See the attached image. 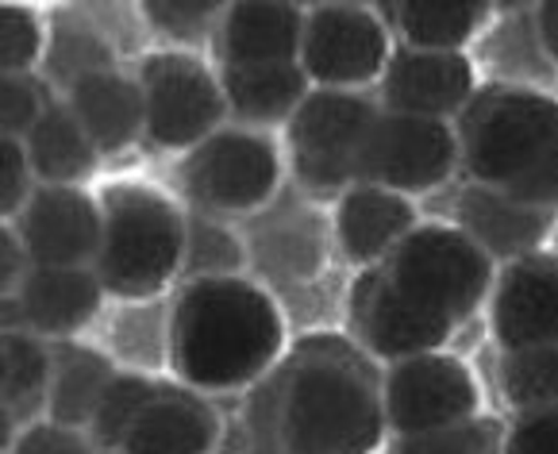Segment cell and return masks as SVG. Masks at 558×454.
Returning <instances> with one entry per match:
<instances>
[{
    "mask_svg": "<svg viewBox=\"0 0 558 454\" xmlns=\"http://www.w3.org/2000/svg\"><path fill=\"white\" fill-rule=\"evenodd\" d=\"M381 378L359 343L316 339L251 389V454H378Z\"/></svg>",
    "mask_w": 558,
    "mask_h": 454,
    "instance_id": "cell-1",
    "label": "cell"
},
{
    "mask_svg": "<svg viewBox=\"0 0 558 454\" xmlns=\"http://www.w3.org/2000/svg\"><path fill=\"white\" fill-rule=\"evenodd\" d=\"M289 355L286 312L255 278L181 281L170 300V373L193 393H243Z\"/></svg>",
    "mask_w": 558,
    "mask_h": 454,
    "instance_id": "cell-2",
    "label": "cell"
},
{
    "mask_svg": "<svg viewBox=\"0 0 558 454\" xmlns=\"http://www.w3.org/2000/svg\"><path fill=\"white\" fill-rule=\"evenodd\" d=\"M470 182L558 212V100L527 85L477 89L454 124Z\"/></svg>",
    "mask_w": 558,
    "mask_h": 454,
    "instance_id": "cell-3",
    "label": "cell"
},
{
    "mask_svg": "<svg viewBox=\"0 0 558 454\" xmlns=\"http://www.w3.org/2000/svg\"><path fill=\"white\" fill-rule=\"evenodd\" d=\"M105 240L93 262L108 300H158L185 273L190 208L143 182H116L97 193Z\"/></svg>",
    "mask_w": 558,
    "mask_h": 454,
    "instance_id": "cell-4",
    "label": "cell"
},
{
    "mask_svg": "<svg viewBox=\"0 0 558 454\" xmlns=\"http://www.w3.org/2000/svg\"><path fill=\"white\" fill-rule=\"evenodd\" d=\"M378 116L381 100L369 93L313 89L286 127V162L301 197L336 205L351 185H359L362 147Z\"/></svg>",
    "mask_w": 558,
    "mask_h": 454,
    "instance_id": "cell-5",
    "label": "cell"
},
{
    "mask_svg": "<svg viewBox=\"0 0 558 454\" xmlns=\"http://www.w3.org/2000/svg\"><path fill=\"white\" fill-rule=\"evenodd\" d=\"M381 273L412 305L462 323L482 305H489L497 262L454 223H420L381 262Z\"/></svg>",
    "mask_w": 558,
    "mask_h": 454,
    "instance_id": "cell-6",
    "label": "cell"
},
{
    "mask_svg": "<svg viewBox=\"0 0 558 454\" xmlns=\"http://www.w3.org/2000/svg\"><path fill=\"white\" fill-rule=\"evenodd\" d=\"M286 155L270 132L228 124L181 162V193L197 212L255 216L281 193Z\"/></svg>",
    "mask_w": 558,
    "mask_h": 454,
    "instance_id": "cell-7",
    "label": "cell"
},
{
    "mask_svg": "<svg viewBox=\"0 0 558 454\" xmlns=\"http://www.w3.org/2000/svg\"><path fill=\"white\" fill-rule=\"evenodd\" d=\"M147 139L170 155H190L231 124L223 77L201 50L162 47L140 62Z\"/></svg>",
    "mask_w": 558,
    "mask_h": 454,
    "instance_id": "cell-8",
    "label": "cell"
},
{
    "mask_svg": "<svg viewBox=\"0 0 558 454\" xmlns=\"http://www.w3.org/2000/svg\"><path fill=\"white\" fill-rule=\"evenodd\" d=\"M393 32L366 4H316L304 16L301 70L313 89L366 93L393 62Z\"/></svg>",
    "mask_w": 558,
    "mask_h": 454,
    "instance_id": "cell-9",
    "label": "cell"
},
{
    "mask_svg": "<svg viewBox=\"0 0 558 454\" xmlns=\"http://www.w3.org/2000/svg\"><path fill=\"white\" fill-rule=\"evenodd\" d=\"M381 405L393 439L427 435L454 424L477 420L482 389L462 358L447 351L389 363L381 373Z\"/></svg>",
    "mask_w": 558,
    "mask_h": 454,
    "instance_id": "cell-10",
    "label": "cell"
},
{
    "mask_svg": "<svg viewBox=\"0 0 558 454\" xmlns=\"http://www.w3.org/2000/svg\"><path fill=\"white\" fill-rule=\"evenodd\" d=\"M454 165H462V150L451 120L404 116L381 108L378 124L369 127L362 147L359 182L416 197L451 182Z\"/></svg>",
    "mask_w": 558,
    "mask_h": 454,
    "instance_id": "cell-11",
    "label": "cell"
},
{
    "mask_svg": "<svg viewBox=\"0 0 558 454\" xmlns=\"http://www.w3.org/2000/svg\"><path fill=\"white\" fill-rule=\"evenodd\" d=\"M347 308H351L359 347L369 358H381L386 366L444 351L451 343L454 328H459L447 316L427 312V308L412 305L409 297H401L393 290V281L381 273V266L362 273L359 285L351 290Z\"/></svg>",
    "mask_w": 558,
    "mask_h": 454,
    "instance_id": "cell-12",
    "label": "cell"
},
{
    "mask_svg": "<svg viewBox=\"0 0 558 454\" xmlns=\"http://www.w3.org/2000/svg\"><path fill=\"white\" fill-rule=\"evenodd\" d=\"M105 300L108 293L93 266H35L24 285L4 297V328L66 343L97 323Z\"/></svg>",
    "mask_w": 558,
    "mask_h": 454,
    "instance_id": "cell-13",
    "label": "cell"
},
{
    "mask_svg": "<svg viewBox=\"0 0 558 454\" xmlns=\"http://www.w3.org/2000/svg\"><path fill=\"white\" fill-rule=\"evenodd\" d=\"M35 266H93L105 240L100 197L82 185H39L12 220Z\"/></svg>",
    "mask_w": 558,
    "mask_h": 454,
    "instance_id": "cell-14",
    "label": "cell"
},
{
    "mask_svg": "<svg viewBox=\"0 0 558 454\" xmlns=\"http://www.w3.org/2000/svg\"><path fill=\"white\" fill-rule=\"evenodd\" d=\"M485 308L501 351L558 343V255L535 250L501 266Z\"/></svg>",
    "mask_w": 558,
    "mask_h": 454,
    "instance_id": "cell-15",
    "label": "cell"
},
{
    "mask_svg": "<svg viewBox=\"0 0 558 454\" xmlns=\"http://www.w3.org/2000/svg\"><path fill=\"white\" fill-rule=\"evenodd\" d=\"M477 97V74L470 54L454 50H412L397 47L378 100L386 112L427 120H459Z\"/></svg>",
    "mask_w": 558,
    "mask_h": 454,
    "instance_id": "cell-16",
    "label": "cell"
},
{
    "mask_svg": "<svg viewBox=\"0 0 558 454\" xmlns=\"http://www.w3.org/2000/svg\"><path fill=\"white\" fill-rule=\"evenodd\" d=\"M420 228V216L412 197H401L381 185L359 182L331 205V240L354 270L381 266L412 232Z\"/></svg>",
    "mask_w": 558,
    "mask_h": 454,
    "instance_id": "cell-17",
    "label": "cell"
},
{
    "mask_svg": "<svg viewBox=\"0 0 558 454\" xmlns=\"http://www.w3.org/2000/svg\"><path fill=\"white\" fill-rule=\"evenodd\" d=\"M558 212L524 205L517 197L470 182L454 200V228L466 232L497 266H509L543 250V243L555 235Z\"/></svg>",
    "mask_w": 558,
    "mask_h": 454,
    "instance_id": "cell-18",
    "label": "cell"
},
{
    "mask_svg": "<svg viewBox=\"0 0 558 454\" xmlns=\"http://www.w3.org/2000/svg\"><path fill=\"white\" fill-rule=\"evenodd\" d=\"M304 16H308V9L281 4V0H239V4H228L220 32L213 39L220 70L301 62Z\"/></svg>",
    "mask_w": 558,
    "mask_h": 454,
    "instance_id": "cell-19",
    "label": "cell"
},
{
    "mask_svg": "<svg viewBox=\"0 0 558 454\" xmlns=\"http://www.w3.org/2000/svg\"><path fill=\"white\" fill-rule=\"evenodd\" d=\"M223 439V420L205 393L162 381L158 396L143 408L120 454H213Z\"/></svg>",
    "mask_w": 558,
    "mask_h": 454,
    "instance_id": "cell-20",
    "label": "cell"
},
{
    "mask_svg": "<svg viewBox=\"0 0 558 454\" xmlns=\"http://www.w3.org/2000/svg\"><path fill=\"white\" fill-rule=\"evenodd\" d=\"M62 100L105 158L123 155L140 139H147V105H143V85L135 74L105 70V74L77 82Z\"/></svg>",
    "mask_w": 558,
    "mask_h": 454,
    "instance_id": "cell-21",
    "label": "cell"
},
{
    "mask_svg": "<svg viewBox=\"0 0 558 454\" xmlns=\"http://www.w3.org/2000/svg\"><path fill=\"white\" fill-rule=\"evenodd\" d=\"M328 247H336L331 223H324L313 208H286L281 216H266L263 208V220L246 243L251 262H258V270L281 285L313 281L320 273Z\"/></svg>",
    "mask_w": 558,
    "mask_h": 454,
    "instance_id": "cell-22",
    "label": "cell"
},
{
    "mask_svg": "<svg viewBox=\"0 0 558 454\" xmlns=\"http://www.w3.org/2000/svg\"><path fill=\"white\" fill-rule=\"evenodd\" d=\"M223 97H228L231 124L255 127V132H278L289 127L301 105L313 97V82L301 62H278V66H228L220 70Z\"/></svg>",
    "mask_w": 558,
    "mask_h": 454,
    "instance_id": "cell-23",
    "label": "cell"
},
{
    "mask_svg": "<svg viewBox=\"0 0 558 454\" xmlns=\"http://www.w3.org/2000/svg\"><path fill=\"white\" fill-rule=\"evenodd\" d=\"M50 366L54 351L32 331L4 328L0 335V416H4V451L32 424L47 420Z\"/></svg>",
    "mask_w": 558,
    "mask_h": 454,
    "instance_id": "cell-24",
    "label": "cell"
},
{
    "mask_svg": "<svg viewBox=\"0 0 558 454\" xmlns=\"http://www.w3.org/2000/svg\"><path fill=\"white\" fill-rule=\"evenodd\" d=\"M50 351H54V366H50L47 420L89 431L93 413H97L105 389L116 381L120 366L108 358L105 347H82L74 339L50 343Z\"/></svg>",
    "mask_w": 558,
    "mask_h": 454,
    "instance_id": "cell-25",
    "label": "cell"
},
{
    "mask_svg": "<svg viewBox=\"0 0 558 454\" xmlns=\"http://www.w3.org/2000/svg\"><path fill=\"white\" fill-rule=\"evenodd\" d=\"M24 150L32 158V170L39 177V185H89V177L100 170V150L93 147V139L85 135V127L77 124V116L70 112V105L62 97L50 105V112L39 124L27 132Z\"/></svg>",
    "mask_w": 558,
    "mask_h": 454,
    "instance_id": "cell-26",
    "label": "cell"
},
{
    "mask_svg": "<svg viewBox=\"0 0 558 454\" xmlns=\"http://www.w3.org/2000/svg\"><path fill=\"white\" fill-rule=\"evenodd\" d=\"M386 9V24L389 32L401 35V47L454 50V54H466L474 35L493 16V4L482 0H401Z\"/></svg>",
    "mask_w": 558,
    "mask_h": 454,
    "instance_id": "cell-27",
    "label": "cell"
},
{
    "mask_svg": "<svg viewBox=\"0 0 558 454\" xmlns=\"http://www.w3.org/2000/svg\"><path fill=\"white\" fill-rule=\"evenodd\" d=\"M105 70H116V50L108 35L85 12H62V16L50 20L47 59L39 66L50 89L66 97L77 82L105 74Z\"/></svg>",
    "mask_w": 558,
    "mask_h": 454,
    "instance_id": "cell-28",
    "label": "cell"
},
{
    "mask_svg": "<svg viewBox=\"0 0 558 454\" xmlns=\"http://www.w3.org/2000/svg\"><path fill=\"white\" fill-rule=\"evenodd\" d=\"M108 358L120 370L150 373L170 370V300H120V316L108 328Z\"/></svg>",
    "mask_w": 558,
    "mask_h": 454,
    "instance_id": "cell-29",
    "label": "cell"
},
{
    "mask_svg": "<svg viewBox=\"0 0 558 454\" xmlns=\"http://www.w3.org/2000/svg\"><path fill=\"white\" fill-rule=\"evenodd\" d=\"M251 250L246 240L228 228L223 216H208L190 208V235H185V273L181 281L205 278H246Z\"/></svg>",
    "mask_w": 558,
    "mask_h": 454,
    "instance_id": "cell-30",
    "label": "cell"
},
{
    "mask_svg": "<svg viewBox=\"0 0 558 454\" xmlns=\"http://www.w3.org/2000/svg\"><path fill=\"white\" fill-rule=\"evenodd\" d=\"M158 389H162V378H150V373H135V370L116 373V381L105 389L89 424V439L97 443L100 454H120L123 439L132 435L135 420H140L143 408L158 396Z\"/></svg>",
    "mask_w": 558,
    "mask_h": 454,
    "instance_id": "cell-31",
    "label": "cell"
},
{
    "mask_svg": "<svg viewBox=\"0 0 558 454\" xmlns=\"http://www.w3.org/2000/svg\"><path fill=\"white\" fill-rule=\"evenodd\" d=\"M501 393L520 413H539V408H558V343L550 347H524L501 351Z\"/></svg>",
    "mask_w": 558,
    "mask_h": 454,
    "instance_id": "cell-32",
    "label": "cell"
},
{
    "mask_svg": "<svg viewBox=\"0 0 558 454\" xmlns=\"http://www.w3.org/2000/svg\"><path fill=\"white\" fill-rule=\"evenodd\" d=\"M228 4L216 0H162V4H143V16L158 35L170 39V47L197 50L201 39H216Z\"/></svg>",
    "mask_w": 558,
    "mask_h": 454,
    "instance_id": "cell-33",
    "label": "cell"
},
{
    "mask_svg": "<svg viewBox=\"0 0 558 454\" xmlns=\"http://www.w3.org/2000/svg\"><path fill=\"white\" fill-rule=\"evenodd\" d=\"M50 27L24 4L0 9V70L4 74H39L47 59Z\"/></svg>",
    "mask_w": 558,
    "mask_h": 454,
    "instance_id": "cell-34",
    "label": "cell"
},
{
    "mask_svg": "<svg viewBox=\"0 0 558 454\" xmlns=\"http://www.w3.org/2000/svg\"><path fill=\"white\" fill-rule=\"evenodd\" d=\"M54 100L43 74H0V139H27Z\"/></svg>",
    "mask_w": 558,
    "mask_h": 454,
    "instance_id": "cell-35",
    "label": "cell"
},
{
    "mask_svg": "<svg viewBox=\"0 0 558 454\" xmlns=\"http://www.w3.org/2000/svg\"><path fill=\"white\" fill-rule=\"evenodd\" d=\"M501 443V428L493 420H466L444 431H427V435L393 439L389 454H497Z\"/></svg>",
    "mask_w": 558,
    "mask_h": 454,
    "instance_id": "cell-36",
    "label": "cell"
},
{
    "mask_svg": "<svg viewBox=\"0 0 558 454\" xmlns=\"http://www.w3.org/2000/svg\"><path fill=\"white\" fill-rule=\"evenodd\" d=\"M35 189H39V177L32 170L24 139H0V216H4V223H12L24 212Z\"/></svg>",
    "mask_w": 558,
    "mask_h": 454,
    "instance_id": "cell-37",
    "label": "cell"
},
{
    "mask_svg": "<svg viewBox=\"0 0 558 454\" xmlns=\"http://www.w3.org/2000/svg\"><path fill=\"white\" fill-rule=\"evenodd\" d=\"M4 454H100V451L89 439V431L66 428V424H54V420H39L20 431L16 443Z\"/></svg>",
    "mask_w": 558,
    "mask_h": 454,
    "instance_id": "cell-38",
    "label": "cell"
},
{
    "mask_svg": "<svg viewBox=\"0 0 558 454\" xmlns=\"http://www.w3.org/2000/svg\"><path fill=\"white\" fill-rule=\"evenodd\" d=\"M501 454H558V408L520 413L505 435Z\"/></svg>",
    "mask_w": 558,
    "mask_h": 454,
    "instance_id": "cell-39",
    "label": "cell"
},
{
    "mask_svg": "<svg viewBox=\"0 0 558 454\" xmlns=\"http://www.w3.org/2000/svg\"><path fill=\"white\" fill-rule=\"evenodd\" d=\"M32 270H35V262H32V255H27L24 240L16 235L12 223H4V232H0V285H4V297L16 293Z\"/></svg>",
    "mask_w": 558,
    "mask_h": 454,
    "instance_id": "cell-40",
    "label": "cell"
},
{
    "mask_svg": "<svg viewBox=\"0 0 558 454\" xmlns=\"http://www.w3.org/2000/svg\"><path fill=\"white\" fill-rule=\"evenodd\" d=\"M532 24H535V39H539V47L547 50V59L558 66V0L539 4Z\"/></svg>",
    "mask_w": 558,
    "mask_h": 454,
    "instance_id": "cell-41",
    "label": "cell"
},
{
    "mask_svg": "<svg viewBox=\"0 0 558 454\" xmlns=\"http://www.w3.org/2000/svg\"><path fill=\"white\" fill-rule=\"evenodd\" d=\"M555 255H558V223H555Z\"/></svg>",
    "mask_w": 558,
    "mask_h": 454,
    "instance_id": "cell-42",
    "label": "cell"
}]
</instances>
